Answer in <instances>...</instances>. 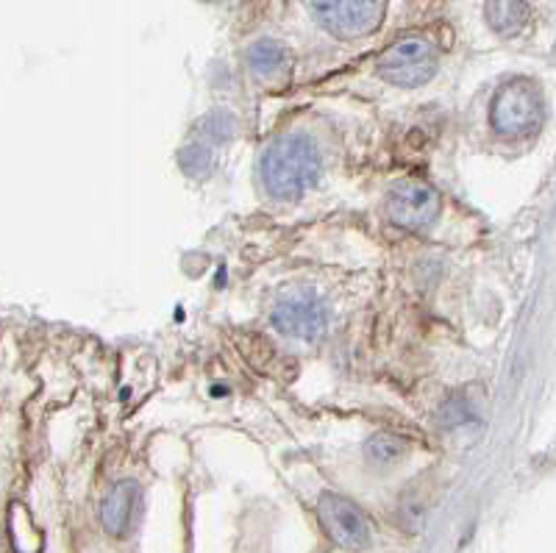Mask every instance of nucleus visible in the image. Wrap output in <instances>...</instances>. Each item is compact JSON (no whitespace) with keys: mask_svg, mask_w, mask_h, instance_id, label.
Masks as SVG:
<instances>
[{"mask_svg":"<svg viewBox=\"0 0 556 553\" xmlns=\"http://www.w3.org/2000/svg\"><path fill=\"white\" fill-rule=\"evenodd\" d=\"M323 162L315 142L301 134L276 139L262 156V184L273 198H298L315 187Z\"/></svg>","mask_w":556,"mask_h":553,"instance_id":"1","label":"nucleus"},{"mask_svg":"<svg viewBox=\"0 0 556 553\" xmlns=\"http://www.w3.org/2000/svg\"><path fill=\"white\" fill-rule=\"evenodd\" d=\"M540 120H543V98L529 78H513L495 92L490 123L501 137H526L540 126Z\"/></svg>","mask_w":556,"mask_h":553,"instance_id":"2","label":"nucleus"},{"mask_svg":"<svg viewBox=\"0 0 556 553\" xmlns=\"http://www.w3.org/2000/svg\"><path fill=\"white\" fill-rule=\"evenodd\" d=\"M437 73L434 45L420 37H409L387 48L379 59V76L395 87H424Z\"/></svg>","mask_w":556,"mask_h":553,"instance_id":"3","label":"nucleus"},{"mask_svg":"<svg viewBox=\"0 0 556 553\" xmlns=\"http://www.w3.org/2000/svg\"><path fill=\"white\" fill-rule=\"evenodd\" d=\"M320 26L340 39H359L376 32L384 17V0H309Z\"/></svg>","mask_w":556,"mask_h":553,"instance_id":"4","label":"nucleus"},{"mask_svg":"<svg viewBox=\"0 0 556 553\" xmlns=\"http://www.w3.org/2000/svg\"><path fill=\"white\" fill-rule=\"evenodd\" d=\"M317 517L326 535L345 551H367L374 542V528L367 523L365 512L337 492H323L317 501Z\"/></svg>","mask_w":556,"mask_h":553,"instance_id":"5","label":"nucleus"},{"mask_svg":"<svg viewBox=\"0 0 556 553\" xmlns=\"http://www.w3.org/2000/svg\"><path fill=\"white\" fill-rule=\"evenodd\" d=\"M387 214L395 226L406 228V231H424L440 214V196L429 184L401 181L399 187H392Z\"/></svg>","mask_w":556,"mask_h":553,"instance_id":"6","label":"nucleus"},{"mask_svg":"<svg viewBox=\"0 0 556 553\" xmlns=\"http://www.w3.org/2000/svg\"><path fill=\"white\" fill-rule=\"evenodd\" d=\"M273 326L295 340H315L326 328V306L312 292H295L278 301L273 309Z\"/></svg>","mask_w":556,"mask_h":553,"instance_id":"7","label":"nucleus"},{"mask_svg":"<svg viewBox=\"0 0 556 553\" xmlns=\"http://www.w3.org/2000/svg\"><path fill=\"white\" fill-rule=\"evenodd\" d=\"M139 503V487L137 481H117L112 490L106 492L101 506V523L106 528V535L112 537H126L131 528L134 512Z\"/></svg>","mask_w":556,"mask_h":553,"instance_id":"8","label":"nucleus"},{"mask_svg":"<svg viewBox=\"0 0 556 553\" xmlns=\"http://www.w3.org/2000/svg\"><path fill=\"white\" fill-rule=\"evenodd\" d=\"M486 23L501 37H515L529 23V3L526 0H486Z\"/></svg>","mask_w":556,"mask_h":553,"instance_id":"9","label":"nucleus"},{"mask_svg":"<svg viewBox=\"0 0 556 553\" xmlns=\"http://www.w3.org/2000/svg\"><path fill=\"white\" fill-rule=\"evenodd\" d=\"M245 59L253 76L270 78L276 76L278 70L285 67L287 51L285 45L276 42V39H260V42H253L251 48H248Z\"/></svg>","mask_w":556,"mask_h":553,"instance_id":"10","label":"nucleus"},{"mask_svg":"<svg viewBox=\"0 0 556 553\" xmlns=\"http://www.w3.org/2000/svg\"><path fill=\"white\" fill-rule=\"evenodd\" d=\"M406 451H409L406 440L395 435H374L365 445L367 460L376 462V465H395V462L404 460Z\"/></svg>","mask_w":556,"mask_h":553,"instance_id":"11","label":"nucleus"},{"mask_svg":"<svg viewBox=\"0 0 556 553\" xmlns=\"http://www.w3.org/2000/svg\"><path fill=\"white\" fill-rule=\"evenodd\" d=\"M178 164L187 176L203 178L212 171V153L203 146H184L181 153H178Z\"/></svg>","mask_w":556,"mask_h":553,"instance_id":"12","label":"nucleus"},{"mask_svg":"<svg viewBox=\"0 0 556 553\" xmlns=\"http://www.w3.org/2000/svg\"><path fill=\"white\" fill-rule=\"evenodd\" d=\"M235 128H237L235 117H231L228 112H223V109L220 112H212L201 123V131L206 134L208 139H215V142H228V139L235 137Z\"/></svg>","mask_w":556,"mask_h":553,"instance_id":"13","label":"nucleus"},{"mask_svg":"<svg viewBox=\"0 0 556 553\" xmlns=\"http://www.w3.org/2000/svg\"><path fill=\"white\" fill-rule=\"evenodd\" d=\"M208 3H212V0H208Z\"/></svg>","mask_w":556,"mask_h":553,"instance_id":"14","label":"nucleus"}]
</instances>
